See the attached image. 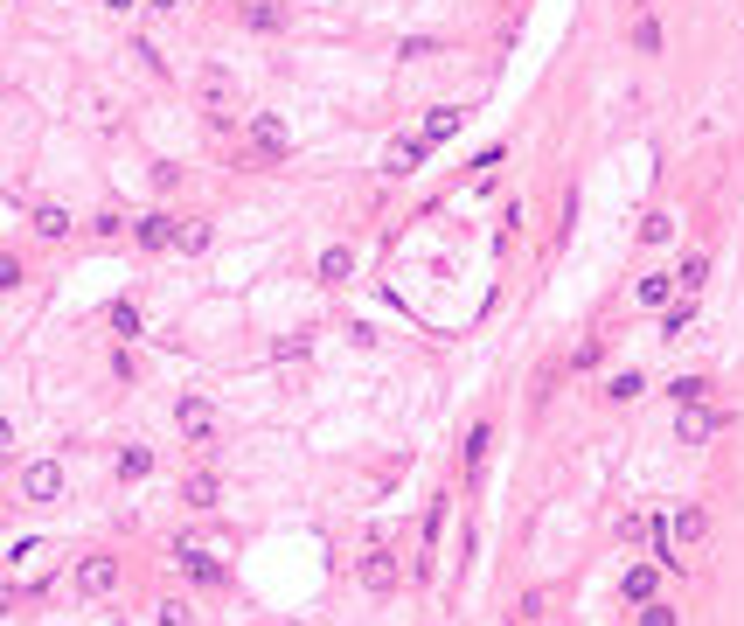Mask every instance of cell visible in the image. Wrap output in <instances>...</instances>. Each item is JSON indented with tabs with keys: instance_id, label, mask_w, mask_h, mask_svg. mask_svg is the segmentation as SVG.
I'll list each match as a JSON object with an SVG mask.
<instances>
[{
	"instance_id": "obj_7",
	"label": "cell",
	"mask_w": 744,
	"mask_h": 626,
	"mask_svg": "<svg viewBox=\"0 0 744 626\" xmlns=\"http://www.w3.org/2000/svg\"><path fill=\"white\" fill-rule=\"evenodd\" d=\"M668 536H675V550H696V543L710 536V515H703L696 501H682V508L668 515Z\"/></svg>"
},
{
	"instance_id": "obj_30",
	"label": "cell",
	"mask_w": 744,
	"mask_h": 626,
	"mask_svg": "<svg viewBox=\"0 0 744 626\" xmlns=\"http://www.w3.org/2000/svg\"><path fill=\"white\" fill-rule=\"evenodd\" d=\"M160 626H195V613H188V599H160Z\"/></svg>"
},
{
	"instance_id": "obj_33",
	"label": "cell",
	"mask_w": 744,
	"mask_h": 626,
	"mask_svg": "<svg viewBox=\"0 0 744 626\" xmlns=\"http://www.w3.org/2000/svg\"><path fill=\"white\" fill-rule=\"evenodd\" d=\"M105 7H112V14H126V7H133V0H105Z\"/></svg>"
},
{
	"instance_id": "obj_32",
	"label": "cell",
	"mask_w": 744,
	"mask_h": 626,
	"mask_svg": "<svg viewBox=\"0 0 744 626\" xmlns=\"http://www.w3.org/2000/svg\"><path fill=\"white\" fill-rule=\"evenodd\" d=\"M7 446H14V425H7V418H0V453H7Z\"/></svg>"
},
{
	"instance_id": "obj_1",
	"label": "cell",
	"mask_w": 744,
	"mask_h": 626,
	"mask_svg": "<svg viewBox=\"0 0 744 626\" xmlns=\"http://www.w3.org/2000/svg\"><path fill=\"white\" fill-rule=\"evenodd\" d=\"M724 425H731V418L710 411V404H675V439H682V446H710Z\"/></svg>"
},
{
	"instance_id": "obj_16",
	"label": "cell",
	"mask_w": 744,
	"mask_h": 626,
	"mask_svg": "<svg viewBox=\"0 0 744 626\" xmlns=\"http://www.w3.org/2000/svg\"><path fill=\"white\" fill-rule=\"evenodd\" d=\"M689 320H696V300L682 293V300H668V307H661V334H668V341H682V334H689Z\"/></svg>"
},
{
	"instance_id": "obj_12",
	"label": "cell",
	"mask_w": 744,
	"mask_h": 626,
	"mask_svg": "<svg viewBox=\"0 0 744 626\" xmlns=\"http://www.w3.org/2000/svg\"><path fill=\"white\" fill-rule=\"evenodd\" d=\"M654 585H661V564H633V571L619 578V599H626V606H647Z\"/></svg>"
},
{
	"instance_id": "obj_11",
	"label": "cell",
	"mask_w": 744,
	"mask_h": 626,
	"mask_svg": "<svg viewBox=\"0 0 744 626\" xmlns=\"http://www.w3.org/2000/svg\"><path fill=\"white\" fill-rule=\"evenodd\" d=\"M133 237H140V251H167V244H174V216H167V209H147V216L133 223Z\"/></svg>"
},
{
	"instance_id": "obj_23",
	"label": "cell",
	"mask_w": 744,
	"mask_h": 626,
	"mask_svg": "<svg viewBox=\"0 0 744 626\" xmlns=\"http://www.w3.org/2000/svg\"><path fill=\"white\" fill-rule=\"evenodd\" d=\"M633 49H640V56H661V21H654V14L633 21Z\"/></svg>"
},
{
	"instance_id": "obj_27",
	"label": "cell",
	"mask_w": 744,
	"mask_h": 626,
	"mask_svg": "<svg viewBox=\"0 0 744 626\" xmlns=\"http://www.w3.org/2000/svg\"><path fill=\"white\" fill-rule=\"evenodd\" d=\"M640 626H682V613H675L668 599H647V606H640Z\"/></svg>"
},
{
	"instance_id": "obj_18",
	"label": "cell",
	"mask_w": 744,
	"mask_h": 626,
	"mask_svg": "<svg viewBox=\"0 0 744 626\" xmlns=\"http://www.w3.org/2000/svg\"><path fill=\"white\" fill-rule=\"evenodd\" d=\"M216 494H223L216 473H188V480H181V501H188V508H216Z\"/></svg>"
},
{
	"instance_id": "obj_29",
	"label": "cell",
	"mask_w": 744,
	"mask_h": 626,
	"mask_svg": "<svg viewBox=\"0 0 744 626\" xmlns=\"http://www.w3.org/2000/svg\"><path fill=\"white\" fill-rule=\"evenodd\" d=\"M112 327L133 341V334H140V307H133V300H119V307H112Z\"/></svg>"
},
{
	"instance_id": "obj_2",
	"label": "cell",
	"mask_w": 744,
	"mask_h": 626,
	"mask_svg": "<svg viewBox=\"0 0 744 626\" xmlns=\"http://www.w3.org/2000/svg\"><path fill=\"white\" fill-rule=\"evenodd\" d=\"M202 112L216 126H230V112H237V77L230 70H202Z\"/></svg>"
},
{
	"instance_id": "obj_15",
	"label": "cell",
	"mask_w": 744,
	"mask_h": 626,
	"mask_svg": "<svg viewBox=\"0 0 744 626\" xmlns=\"http://www.w3.org/2000/svg\"><path fill=\"white\" fill-rule=\"evenodd\" d=\"M633 300H640V307H668V300H675V272H647V279L633 286Z\"/></svg>"
},
{
	"instance_id": "obj_26",
	"label": "cell",
	"mask_w": 744,
	"mask_h": 626,
	"mask_svg": "<svg viewBox=\"0 0 744 626\" xmlns=\"http://www.w3.org/2000/svg\"><path fill=\"white\" fill-rule=\"evenodd\" d=\"M668 397H675V404H703V397H710V383H703V376H675V383H668Z\"/></svg>"
},
{
	"instance_id": "obj_24",
	"label": "cell",
	"mask_w": 744,
	"mask_h": 626,
	"mask_svg": "<svg viewBox=\"0 0 744 626\" xmlns=\"http://www.w3.org/2000/svg\"><path fill=\"white\" fill-rule=\"evenodd\" d=\"M640 390H647V383H640V369H619V376L605 383V397H612V404H633Z\"/></svg>"
},
{
	"instance_id": "obj_4",
	"label": "cell",
	"mask_w": 744,
	"mask_h": 626,
	"mask_svg": "<svg viewBox=\"0 0 744 626\" xmlns=\"http://www.w3.org/2000/svg\"><path fill=\"white\" fill-rule=\"evenodd\" d=\"M174 425H181L188 446H209V439H216V411H209L202 397H181V404H174Z\"/></svg>"
},
{
	"instance_id": "obj_8",
	"label": "cell",
	"mask_w": 744,
	"mask_h": 626,
	"mask_svg": "<svg viewBox=\"0 0 744 626\" xmlns=\"http://www.w3.org/2000/svg\"><path fill=\"white\" fill-rule=\"evenodd\" d=\"M174 564H181V571H188L195 585H223V564H216V557H209L202 543H174Z\"/></svg>"
},
{
	"instance_id": "obj_20",
	"label": "cell",
	"mask_w": 744,
	"mask_h": 626,
	"mask_svg": "<svg viewBox=\"0 0 744 626\" xmlns=\"http://www.w3.org/2000/svg\"><path fill=\"white\" fill-rule=\"evenodd\" d=\"M668 237H675V216L668 209H647L640 216V244H668Z\"/></svg>"
},
{
	"instance_id": "obj_10",
	"label": "cell",
	"mask_w": 744,
	"mask_h": 626,
	"mask_svg": "<svg viewBox=\"0 0 744 626\" xmlns=\"http://www.w3.org/2000/svg\"><path fill=\"white\" fill-rule=\"evenodd\" d=\"M425 154H432L425 140H390V147H383V174H397V181H404V174H418V167H425Z\"/></svg>"
},
{
	"instance_id": "obj_25",
	"label": "cell",
	"mask_w": 744,
	"mask_h": 626,
	"mask_svg": "<svg viewBox=\"0 0 744 626\" xmlns=\"http://www.w3.org/2000/svg\"><path fill=\"white\" fill-rule=\"evenodd\" d=\"M147 473H153L147 446H126V453H119V480H147Z\"/></svg>"
},
{
	"instance_id": "obj_28",
	"label": "cell",
	"mask_w": 744,
	"mask_h": 626,
	"mask_svg": "<svg viewBox=\"0 0 744 626\" xmlns=\"http://www.w3.org/2000/svg\"><path fill=\"white\" fill-rule=\"evenodd\" d=\"M487 439H494L487 425H473V432H466V473H480V460H487Z\"/></svg>"
},
{
	"instance_id": "obj_17",
	"label": "cell",
	"mask_w": 744,
	"mask_h": 626,
	"mask_svg": "<svg viewBox=\"0 0 744 626\" xmlns=\"http://www.w3.org/2000/svg\"><path fill=\"white\" fill-rule=\"evenodd\" d=\"M703 279H710V258H703V251L675 265V293H689V300H696V293H703Z\"/></svg>"
},
{
	"instance_id": "obj_9",
	"label": "cell",
	"mask_w": 744,
	"mask_h": 626,
	"mask_svg": "<svg viewBox=\"0 0 744 626\" xmlns=\"http://www.w3.org/2000/svg\"><path fill=\"white\" fill-rule=\"evenodd\" d=\"M112 585H119V564H112V557H84V564H77V592H84V599H105Z\"/></svg>"
},
{
	"instance_id": "obj_13",
	"label": "cell",
	"mask_w": 744,
	"mask_h": 626,
	"mask_svg": "<svg viewBox=\"0 0 744 626\" xmlns=\"http://www.w3.org/2000/svg\"><path fill=\"white\" fill-rule=\"evenodd\" d=\"M459 119H466L459 105H432V112H425V133H418V140H425V147H439V140H452V133H459Z\"/></svg>"
},
{
	"instance_id": "obj_31",
	"label": "cell",
	"mask_w": 744,
	"mask_h": 626,
	"mask_svg": "<svg viewBox=\"0 0 744 626\" xmlns=\"http://www.w3.org/2000/svg\"><path fill=\"white\" fill-rule=\"evenodd\" d=\"M21 286V258H0V293H14Z\"/></svg>"
},
{
	"instance_id": "obj_5",
	"label": "cell",
	"mask_w": 744,
	"mask_h": 626,
	"mask_svg": "<svg viewBox=\"0 0 744 626\" xmlns=\"http://www.w3.org/2000/svg\"><path fill=\"white\" fill-rule=\"evenodd\" d=\"M355 578H362V592H376V599H390L404 571H397V557H390V550H369V557L355 564Z\"/></svg>"
},
{
	"instance_id": "obj_6",
	"label": "cell",
	"mask_w": 744,
	"mask_h": 626,
	"mask_svg": "<svg viewBox=\"0 0 744 626\" xmlns=\"http://www.w3.org/2000/svg\"><path fill=\"white\" fill-rule=\"evenodd\" d=\"M21 494H28V501H56V494H63V467H56V460H28V467H21Z\"/></svg>"
},
{
	"instance_id": "obj_21",
	"label": "cell",
	"mask_w": 744,
	"mask_h": 626,
	"mask_svg": "<svg viewBox=\"0 0 744 626\" xmlns=\"http://www.w3.org/2000/svg\"><path fill=\"white\" fill-rule=\"evenodd\" d=\"M174 251L202 258V251H209V223H174Z\"/></svg>"
},
{
	"instance_id": "obj_3",
	"label": "cell",
	"mask_w": 744,
	"mask_h": 626,
	"mask_svg": "<svg viewBox=\"0 0 744 626\" xmlns=\"http://www.w3.org/2000/svg\"><path fill=\"white\" fill-rule=\"evenodd\" d=\"M251 154H258V160H286V154H293V133H286V119L258 112V119H251Z\"/></svg>"
},
{
	"instance_id": "obj_19",
	"label": "cell",
	"mask_w": 744,
	"mask_h": 626,
	"mask_svg": "<svg viewBox=\"0 0 744 626\" xmlns=\"http://www.w3.org/2000/svg\"><path fill=\"white\" fill-rule=\"evenodd\" d=\"M35 237H49V244H56V237H70V209L42 202V209H35Z\"/></svg>"
},
{
	"instance_id": "obj_14",
	"label": "cell",
	"mask_w": 744,
	"mask_h": 626,
	"mask_svg": "<svg viewBox=\"0 0 744 626\" xmlns=\"http://www.w3.org/2000/svg\"><path fill=\"white\" fill-rule=\"evenodd\" d=\"M320 279H327V286H348V279H355V251H348V244H327V251H320Z\"/></svg>"
},
{
	"instance_id": "obj_22",
	"label": "cell",
	"mask_w": 744,
	"mask_h": 626,
	"mask_svg": "<svg viewBox=\"0 0 744 626\" xmlns=\"http://www.w3.org/2000/svg\"><path fill=\"white\" fill-rule=\"evenodd\" d=\"M244 21L272 35V28H286V7H272V0H251V7H244Z\"/></svg>"
},
{
	"instance_id": "obj_34",
	"label": "cell",
	"mask_w": 744,
	"mask_h": 626,
	"mask_svg": "<svg viewBox=\"0 0 744 626\" xmlns=\"http://www.w3.org/2000/svg\"><path fill=\"white\" fill-rule=\"evenodd\" d=\"M153 7H181V0H153Z\"/></svg>"
}]
</instances>
